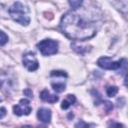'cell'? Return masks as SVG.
Here are the masks:
<instances>
[{"label":"cell","mask_w":128,"mask_h":128,"mask_svg":"<svg viewBox=\"0 0 128 128\" xmlns=\"http://www.w3.org/2000/svg\"><path fill=\"white\" fill-rule=\"evenodd\" d=\"M9 15L15 22L21 25H28L30 22L29 9L19 1L15 2L9 8Z\"/></svg>","instance_id":"cell-2"},{"label":"cell","mask_w":128,"mask_h":128,"mask_svg":"<svg viewBox=\"0 0 128 128\" xmlns=\"http://www.w3.org/2000/svg\"><path fill=\"white\" fill-rule=\"evenodd\" d=\"M106 93L109 97H113L118 93V88L116 86H108L106 88Z\"/></svg>","instance_id":"cell-12"},{"label":"cell","mask_w":128,"mask_h":128,"mask_svg":"<svg viewBox=\"0 0 128 128\" xmlns=\"http://www.w3.org/2000/svg\"><path fill=\"white\" fill-rule=\"evenodd\" d=\"M68 2L69 5L72 7V9H77L82 5L83 0H68Z\"/></svg>","instance_id":"cell-13"},{"label":"cell","mask_w":128,"mask_h":128,"mask_svg":"<svg viewBox=\"0 0 128 128\" xmlns=\"http://www.w3.org/2000/svg\"><path fill=\"white\" fill-rule=\"evenodd\" d=\"M32 108L30 106V102L27 99H21L18 104H16L13 107L14 114L17 116H22V115H28L30 114Z\"/></svg>","instance_id":"cell-5"},{"label":"cell","mask_w":128,"mask_h":128,"mask_svg":"<svg viewBox=\"0 0 128 128\" xmlns=\"http://www.w3.org/2000/svg\"><path fill=\"white\" fill-rule=\"evenodd\" d=\"M22 62H23V65H24L29 71H35V70H37L38 67H39L38 60L36 59L34 53H31V52H28V53H26V54L23 55Z\"/></svg>","instance_id":"cell-6"},{"label":"cell","mask_w":128,"mask_h":128,"mask_svg":"<svg viewBox=\"0 0 128 128\" xmlns=\"http://www.w3.org/2000/svg\"><path fill=\"white\" fill-rule=\"evenodd\" d=\"M51 85H52L53 89L56 92H62V91L65 90V87H66L65 81H60V80H58L56 83L55 82H51Z\"/></svg>","instance_id":"cell-11"},{"label":"cell","mask_w":128,"mask_h":128,"mask_svg":"<svg viewBox=\"0 0 128 128\" xmlns=\"http://www.w3.org/2000/svg\"><path fill=\"white\" fill-rule=\"evenodd\" d=\"M40 98L43 100V101H45V102H48V103H55V102H57L58 101V96H56V95H54V94H51L48 90H43V91H41V93H40Z\"/></svg>","instance_id":"cell-9"},{"label":"cell","mask_w":128,"mask_h":128,"mask_svg":"<svg viewBox=\"0 0 128 128\" xmlns=\"http://www.w3.org/2000/svg\"><path fill=\"white\" fill-rule=\"evenodd\" d=\"M0 89L6 93H9V91L13 89V80L8 74H2L0 76Z\"/></svg>","instance_id":"cell-7"},{"label":"cell","mask_w":128,"mask_h":128,"mask_svg":"<svg viewBox=\"0 0 128 128\" xmlns=\"http://www.w3.org/2000/svg\"><path fill=\"white\" fill-rule=\"evenodd\" d=\"M75 101H76V98H75V96L74 95H67L66 96V98L62 101V104H61V108L62 109H68L71 105H73L74 103H75Z\"/></svg>","instance_id":"cell-10"},{"label":"cell","mask_w":128,"mask_h":128,"mask_svg":"<svg viewBox=\"0 0 128 128\" xmlns=\"http://www.w3.org/2000/svg\"><path fill=\"white\" fill-rule=\"evenodd\" d=\"M60 28L63 33L72 40H87L96 34L94 23L85 20L75 12H67L60 21Z\"/></svg>","instance_id":"cell-1"},{"label":"cell","mask_w":128,"mask_h":128,"mask_svg":"<svg viewBox=\"0 0 128 128\" xmlns=\"http://www.w3.org/2000/svg\"><path fill=\"white\" fill-rule=\"evenodd\" d=\"M122 61L123 59L119 61H114L110 57H101L98 59L97 64L99 67L106 70H117L122 66Z\"/></svg>","instance_id":"cell-4"},{"label":"cell","mask_w":128,"mask_h":128,"mask_svg":"<svg viewBox=\"0 0 128 128\" xmlns=\"http://www.w3.org/2000/svg\"><path fill=\"white\" fill-rule=\"evenodd\" d=\"M37 47L42 55L49 56L56 54L58 51V42L52 39H44L37 44Z\"/></svg>","instance_id":"cell-3"},{"label":"cell","mask_w":128,"mask_h":128,"mask_svg":"<svg viewBox=\"0 0 128 128\" xmlns=\"http://www.w3.org/2000/svg\"><path fill=\"white\" fill-rule=\"evenodd\" d=\"M7 42H8V36L3 31L0 30V46L5 45Z\"/></svg>","instance_id":"cell-14"},{"label":"cell","mask_w":128,"mask_h":128,"mask_svg":"<svg viewBox=\"0 0 128 128\" xmlns=\"http://www.w3.org/2000/svg\"><path fill=\"white\" fill-rule=\"evenodd\" d=\"M6 115V109L4 107H0V119Z\"/></svg>","instance_id":"cell-15"},{"label":"cell","mask_w":128,"mask_h":128,"mask_svg":"<svg viewBox=\"0 0 128 128\" xmlns=\"http://www.w3.org/2000/svg\"><path fill=\"white\" fill-rule=\"evenodd\" d=\"M38 119L43 123H49L51 120V111L47 108H40L37 112Z\"/></svg>","instance_id":"cell-8"}]
</instances>
